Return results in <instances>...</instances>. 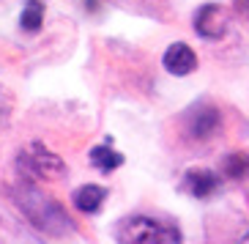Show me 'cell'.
I'll return each instance as SVG.
<instances>
[{"mask_svg":"<svg viewBox=\"0 0 249 244\" xmlns=\"http://www.w3.org/2000/svg\"><path fill=\"white\" fill-rule=\"evenodd\" d=\"M11 198H14L17 208L28 217L30 225L41 233H47V236H66L74 230L71 220L60 208L58 200H52L50 195H44L33 184H17L11 189Z\"/></svg>","mask_w":249,"mask_h":244,"instance_id":"6da1fadb","label":"cell"},{"mask_svg":"<svg viewBox=\"0 0 249 244\" xmlns=\"http://www.w3.org/2000/svg\"><path fill=\"white\" fill-rule=\"evenodd\" d=\"M115 239L124 244H176L181 242V230L151 217H129L118 222Z\"/></svg>","mask_w":249,"mask_h":244,"instance_id":"7a4b0ae2","label":"cell"},{"mask_svg":"<svg viewBox=\"0 0 249 244\" xmlns=\"http://www.w3.org/2000/svg\"><path fill=\"white\" fill-rule=\"evenodd\" d=\"M19 168H25L30 178H58L66 173V165L58 154H52L41 143H30L19 154Z\"/></svg>","mask_w":249,"mask_h":244,"instance_id":"3957f363","label":"cell"},{"mask_svg":"<svg viewBox=\"0 0 249 244\" xmlns=\"http://www.w3.org/2000/svg\"><path fill=\"white\" fill-rule=\"evenodd\" d=\"M227 25H230V14L227 8L219 3H205L197 8L195 14V33L203 38H222L227 33Z\"/></svg>","mask_w":249,"mask_h":244,"instance_id":"277c9868","label":"cell"},{"mask_svg":"<svg viewBox=\"0 0 249 244\" xmlns=\"http://www.w3.org/2000/svg\"><path fill=\"white\" fill-rule=\"evenodd\" d=\"M222 124V115L216 107H211V104H197L195 110H189V115H186V132L195 137V140H208V137H213L216 134V129H219Z\"/></svg>","mask_w":249,"mask_h":244,"instance_id":"5b68a950","label":"cell"},{"mask_svg":"<svg viewBox=\"0 0 249 244\" xmlns=\"http://www.w3.org/2000/svg\"><path fill=\"white\" fill-rule=\"evenodd\" d=\"M164 69L170 74H176V77H186V74H192L197 69V55H195V50L189 44H183V41L170 44L167 52H164Z\"/></svg>","mask_w":249,"mask_h":244,"instance_id":"8992f818","label":"cell"},{"mask_svg":"<svg viewBox=\"0 0 249 244\" xmlns=\"http://www.w3.org/2000/svg\"><path fill=\"white\" fill-rule=\"evenodd\" d=\"M216 187H219V176L213 170H189L186 178H183V189L192 195V198H211L216 192Z\"/></svg>","mask_w":249,"mask_h":244,"instance_id":"52a82bcc","label":"cell"},{"mask_svg":"<svg viewBox=\"0 0 249 244\" xmlns=\"http://www.w3.org/2000/svg\"><path fill=\"white\" fill-rule=\"evenodd\" d=\"M104 200H107V189L99 184H85L80 189H74V195H71V203L80 208L82 214H96Z\"/></svg>","mask_w":249,"mask_h":244,"instance_id":"ba28073f","label":"cell"},{"mask_svg":"<svg viewBox=\"0 0 249 244\" xmlns=\"http://www.w3.org/2000/svg\"><path fill=\"white\" fill-rule=\"evenodd\" d=\"M90 162H93V168H99L102 173H112L124 165V154L115 151V148H110V146H96L93 151H90Z\"/></svg>","mask_w":249,"mask_h":244,"instance_id":"9c48e42d","label":"cell"},{"mask_svg":"<svg viewBox=\"0 0 249 244\" xmlns=\"http://www.w3.org/2000/svg\"><path fill=\"white\" fill-rule=\"evenodd\" d=\"M41 22H44V3L41 0H28V6L22 8V17H19V25L33 33V30L41 28Z\"/></svg>","mask_w":249,"mask_h":244,"instance_id":"30bf717a","label":"cell"},{"mask_svg":"<svg viewBox=\"0 0 249 244\" xmlns=\"http://www.w3.org/2000/svg\"><path fill=\"white\" fill-rule=\"evenodd\" d=\"M225 173L230 178H241L249 173V156H241V154H230L225 159Z\"/></svg>","mask_w":249,"mask_h":244,"instance_id":"8fae6325","label":"cell"},{"mask_svg":"<svg viewBox=\"0 0 249 244\" xmlns=\"http://www.w3.org/2000/svg\"><path fill=\"white\" fill-rule=\"evenodd\" d=\"M244 242H249V233H247V236H244Z\"/></svg>","mask_w":249,"mask_h":244,"instance_id":"7c38bea8","label":"cell"}]
</instances>
